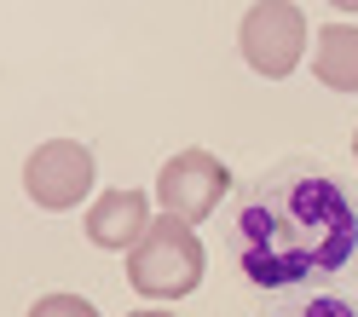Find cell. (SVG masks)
<instances>
[{"instance_id":"6da1fadb","label":"cell","mask_w":358,"mask_h":317,"mask_svg":"<svg viewBox=\"0 0 358 317\" xmlns=\"http://www.w3.org/2000/svg\"><path fill=\"white\" fill-rule=\"evenodd\" d=\"M226 248L266 294H306L358 260V191L324 156H283L226 202Z\"/></svg>"},{"instance_id":"7a4b0ae2","label":"cell","mask_w":358,"mask_h":317,"mask_svg":"<svg viewBox=\"0 0 358 317\" xmlns=\"http://www.w3.org/2000/svg\"><path fill=\"white\" fill-rule=\"evenodd\" d=\"M133 283L156 300H179L203 283V242L185 219H162V225H145L139 248H133Z\"/></svg>"},{"instance_id":"3957f363","label":"cell","mask_w":358,"mask_h":317,"mask_svg":"<svg viewBox=\"0 0 358 317\" xmlns=\"http://www.w3.org/2000/svg\"><path fill=\"white\" fill-rule=\"evenodd\" d=\"M301 52H306L301 6H289V0H260V6H249V17H243V58H249L260 75L283 81L301 64Z\"/></svg>"},{"instance_id":"277c9868","label":"cell","mask_w":358,"mask_h":317,"mask_svg":"<svg viewBox=\"0 0 358 317\" xmlns=\"http://www.w3.org/2000/svg\"><path fill=\"white\" fill-rule=\"evenodd\" d=\"M231 185V173L226 162H214L208 150H185V156H173V162L162 168V179H156V191H162V208L168 219H208L220 208V196H226Z\"/></svg>"},{"instance_id":"5b68a950","label":"cell","mask_w":358,"mask_h":317,"mask_svg":"<svg viewBox=\"0 0 358 317\" xmlns=\"http://www.w3.org/2000/svg\"><path fill=\"white\" fill-rule=\"evenodd\" d=\"M87 185H93V156L76 145H47L29 162V196H41L47 208H70Z\"/></svg>"},{"instance_id":"8992f818","label":"cell","mask_w":358,"mask_h":317,"mask_svg":"<svg viewBox=\"0 0 358 317\" xmlns=\"http://www.w3.org/2000/svg\"><path fill=\"white\" fill-rule=\"evenodd\" d=\"M312 75L329 93H358V24H324L312 35Z\"/></svg>"},{"instance_id":"52a82bcc","label":"cell","mask_w":358,"mask_h":317,"mask_svg":"<svg viewBox=\"0 0 358 317\" xmlns=\"http://www.w3.org/2000/svg\"><path fill=\"white\" fill-rule=\"evenodd\" d=\"M145 196L139 191H110L99 208H93V242H104V248H127V242H139V231H145Z\"/></svg>"},{"instance_id":"ba28073f","label":"cell","mask_w":358,"mask_h":317,"mask_svg":"<svg viewBox=\"0 0 358 317\" xmlns=\"http://www.w3.org/2000/svg\"><path fill=\"white\" fill-rule=\"evenodd\" d=\"M260 317H358V300L335 288H306V294H278Z\"/></svg>"},{"instance_id":"9c48e42d","label":"cell","mask_w":358,"mask_h":317,"mask_svg":"<svg viewBox=\"0 0 358 317\" xmlns=\"http://www.w3.org/2000/svg\"><path fill=\"white\" fill-rule=\"evenodd\" d=\"M29 317H99L87 300H70V294H52V300H41Z\"/></svg>"},{"instance_id":"30bf717a","label":"cell","mask_w":358,"mask_h":317,"mask_svg":"<svg viewBox=\"0 0 358 317\" xmlns=\"http://www.w3.org/2000/svg\"><path fill=\"white\" fill-rule=\"evenodd\" d=\"M329 6H341V12H358V0H329Z\"/></svg>"},{"instance_id":"8fae6325","label":"cell","mask_w":358,"mask_h":317,"mask_svg":"<svg viewBox=\"0 0 358 317\" xmlns=\"http://www.w3.org/2000/svg\"><path fill=\"white\" fill-rule=\"evenodd\" d=\"M139 317H162V311H139Z\"/></svg>"},{"instance_id":"7c38bea8","label":"cell","mask_w":358,"mask_h":317,"mask_svg":"<svg viewBox=\"0 0 358 317\" xmlns=\"http://www.w3.org/2000/svg\"><path fill=\"white\" fill-rule=\"evenodd\" d=\"M352 156H358V133H352Z\"/></svg>"},{"instance_id":"4fadbf2b","label":"cell","mask_w":358,"mask_h":317,"mask_svg":"<svg viewBox=\"0 0 358 317\" xmlns=\"http://www.w3.org/2000/svg\"><path fill=\"white\" fill-rule=\"evenodd\" d=\"M352 277H358V260H352Z\"/></svg>"}]
</instances>
